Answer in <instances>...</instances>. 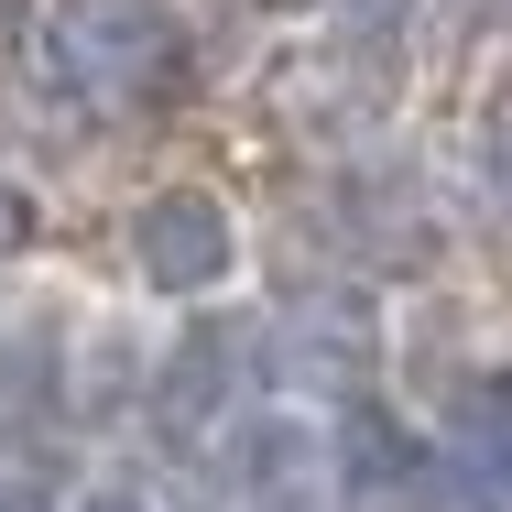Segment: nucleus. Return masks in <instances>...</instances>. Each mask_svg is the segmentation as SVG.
<instances>
[{"label": "nucleus", "instance_id": "1a4fd4ad", "mask_svg": "<svg viewBox=\"0 0 512 512\" xmlns=\"http://www.w3.org/2000/svg\"><path fill=\"white\" fill-rule=\"evenodd\" d=\"M327 11H338L349 33H404V22L425 11V0H327Z\"/></svg>", "mask_w": 512, "mask_h": 512}, {"label": "nucleus", "instance_id": "39448f33", "mask_svg": "<svg viewBox=\"0 0 512 512\" xmlns=\"http://www.w3.org/2000/svg\"><path fill=\"white\" fill-rule=\"evenodd\" d=\"M229 338H207V327H186L153 371H142V425L164 436V447H207L218 436V414H229Z\"/></svg>", "mask_w": 512, "mask_h": 512}, {"label": "nucleus", "instance_id": "9d476101", "mask_svg": "<svg viewBox=\"0 0 512 512\" xmlns=\"http://www.w3.org/2000/svg\"><path fill=\"white\" fill-rule=\"evenodd\" d=\"M0 512H44V502H33V491H11V480H0Z\"/></svg>", "mask_w": 512, "mask_h": 512}, {"label": "nucleus", "instance_id": "9b49d317", "mask_svg": "<svg viewBox=\"0 0 512 512\" xmlns=\"http://www.w3.org/2000/svg\"><path fill=\"white\" fill-rule=\"evenodd\" d=\"M502 142H512V109H502Z\"/></svg>", "mask_w": 512, "mask_h": 512}, {"label": "nucleus", "instance_id": "20e7f679", "mask_svg": "<svg viewBox=\"0 0 512 512\" xmlns=\"http://www.w3.org/2000/svg\"><path fill=\"white\" fill-rule=\"evenodd\" d=\"M327 480H338V502H404L436 480V436H414L393 404H349L327 425Z\"/></svg>", "mask_w": 512, "mask_h": 512}, {"label": "nucleus", "instance_id": "f257e3e1", "mask_svg": "<svg viewBox=\"0 0 512 512\" xmlns=\"http://www.w3.org/2000/svg\"><path fill=\"white\" fill-rule=\"evenodd\" d=\"M44 55H55V77L77 99H99V109H153V99H175L186 66H197L175 0H55Z\"/></svg>", "mask_w": 512, "mask_h": 512}, {"label": "nucleus", "instance_id": "6e6552de", "mask_svg": "<svg viewBox=\"0 0 512 512\" xmlns=\"http://www.w3.org/2000/svg\"><path fill=\"white\" fill-rule=\"evenodd\" d=\"M66 512H164V491H153L142 469H99V480H77Z\"/></svg>", "mask_w": 512, "mask_h": 512}, {"label": "nucleus", "instance_id": "f03ea898", "mask_svg": "<svg viewBox=\"0 0 512 512\" xmlns=\"http://www.w3.org/2000/svg\"><path fill=\"white\" fill-rule=\"evenodd\" d=\"M120 262H131V284L153 306H218L251 273V229H240V207L218 197V186L175 175V186H153V197L120 218Z\"/></svg>", "mask_w": 512, "mask_h": 512}, {"label": "nucleus", "instance_id": "7ed1b4c3", "mask_svg": "<svg viewBox=\"0 0 512 512\" xmlns=\"http://www.w3.org/2000/svg\"><path fill=\"white\" fill-rule=\"evenodd\" d=\"M207 447H218L229 512H327L338 502V480H327V414H306V404H229Z\"/></svg>", "mask_w": 512, "mask_h": 512}, {"label": "nucleus", "instance_id": "423d86ee", "mask_svg": "<svg viewBox=\"0 0 512 512\" xmlns=\"http://www.w3.org/2000/svg\"><path fill=\"white\" fill-rule=\"evenodd\" d=\"M469 436V469H480V491L491 502H512V371H491V382H469V414H458Z\"/></svg>", "mask_w": 512, "mask_h": 512}, {"label": "nucleus", "instance_id": "0eeeda50", "mask_svg": "<svg viewBox=\"0 0 512 512\" xmlns=\"http://www.w3.org/2000/svg\"><path fill=\"white\" fill-rule=\"evenodd\" d=\"M33 251H44V197L0 164V262H33Z\"/></svg>", "mask_w": 512, "mask_h": 512}]
</instances>
